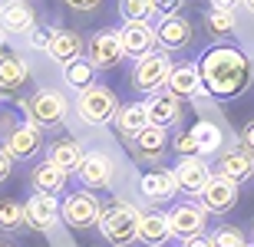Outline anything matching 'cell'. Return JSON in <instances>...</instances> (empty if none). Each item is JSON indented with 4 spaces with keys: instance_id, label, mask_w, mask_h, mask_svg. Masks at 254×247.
Returning a JSON list of instances; mask_svg holds the SVG:
<instances>
[{
    "instance_id": "6da1fadb",
    "label": "cell",
    "mask_w": 254,
    "mask_h": 247,
    "mask_svg": "<svg viewBox=\"0 0 254 247\" xmlns=\"http://www.w3.org/2000/svg\"><path fill=\"white\" fill-rule=\"evenodd\" d=\"M201 89L215 99H238L254 83V63L245 49L238 47H211L195 63Z\"/></svg>"
},
{
    "instance_id": "7a4b0ae2",
    "label": "cell",
    "mask_w": 254,
    "mask_h": 247,
    "mask_svg": "<svg viewBox=\"0 0 254 247\" xmlns=\"http://www.w3.org/2000/svg\"><path fill=\"white\" fill-rule=\"evenodd\" d=\"M139 214L142 211L132 204V201H113V204H106L99 211V221H96V228L103 234L106 241L113 247H129L139 234Z\"/></svg>"
},
{
    "instance_id": "3957f363",
    "label": "cell",
    "mask_w": 254,
    "mask_h": 247,
    "mask_svg": "<svg viewBox=\"0 0 254 247\" xmlns=\"http://www.w3.org/2000/svg\"><path fill=\"white\" fill-rule=\"evenodd\" d=\"M76 115L83 119L86 125H109L116 119V109H119V99H116V93L109 89V86H89V89H83V93L76 96Z\"/></svg>"
},
{
    "instance_id": "277c9868",
    "label": "cell",
    "mask_w": 254,
    "mask_h": 247,
    "mask_svg": "<svg viewBox=\"0 0 254 247\" xmlns=\"http://www.w3.org/2000/svg\"><path fill=\"white\" fill-rule=\"evenodd\" d=\"M23 115L37 129H53V125H60L69 115V102H66V96L60 89H37L23 102Z\"/></svg>"
},
{
    "instance_id": "5b68a950",
    "label": "cell",
    "mask_w": 254,
    "mask_h": 247,
    "mask_svg": "<svg viewBox=\"0 0 254 247\" xmlns=\"http://www.w3.org/2000/svg\"><path fill=\"white\" fill-rule=\"evenodd\" d=\"M169 73H172V56L162 53V49H152V53L135 59V66H132V86L145 96H155V93L165 89Z\"/></svg>"
},
{
    "instance_id": "8992f818",
    "label": "cell",
    "mask_w": 254,
    "mask_h": 247,
    "mask_svg": "<svg viewBox=\"0 0 254 247\" xmlns=\"http://www.w3.org/2000/svg\"><path fill=\"white\" fill-rule=\"evenodd\" d=\"M99 198H96L89 188L83 191H69L63 201H60V221H66L69 228L76 231H86V228H96V221H99Z\"/></svg>"
},
{
    "instance_id": "52a82bcc",
    "label": "cell",
    "mask_w": 254,
    "mask_h": 247,
    "mask_svg": "<svg viewBox=\"0 0 254 247\" xmlns=\"http://www.w3.org/2000/svg\"><path fill=\"white\" fill-rule=\"evenodd\" d=\"M169 218V234L179 241H189L195 234H205V224H208V211L198 204V201H182L165 214Z\"/></svg>"
},
{
    "instance_id": "ba28073f",
    "label": "cell",
    "mask_w": 254,
    "mask_h": 247,
    "mask_svg": "<svg viewBox=\"0 0 254 247\" xmlns=\"http://www.w3.org/2000/svg\"><path fill=\"white\" fill-rule=\"evenodd\" d=\"M86 59L96 69H113L126 59L123 43H119V30H96L89 43H86Z\"/></svg>"
},
{
    "instance_id": "9c48e42d",
    "label": "cell",
    "mask_w": 254,
    "mask_h": 247,
    "mask_svg": "<svg viewBox=\"0 0 254 247\" xmlns=\"http://www.w3.org/2000/svg\"><path fill=\"white\" fill-rule=\"evenodd\" d=\"M43 148V129H37V125H30L27 119L17 125H10L7 135H3V152L13 158V162H23V158H33V155Z\"/></svg>"
},
{
    "instance_id": "30bf717a",
    "label": "cell",
    "mask_w": 254,
    "mask_h": 247,
    "mask_svg": "<svg viewBox=\"0 0 254 247\" xmlns=\"http://www.w3.org/2000/svg\"><path fill=\"white\" fill-rule=\"evenodd\" d=\"M198 204L205 211H211V214H228V211L238 204V185L211 171V178L205 181V188L198 191Z\"/></svg>"
},
{
    "instance_id": "8fae6325",
    "label": "cell",
    "mask_w": 254,
    "mask_h": 247,
    "mask_svg": "<svg viewBox=\"0 0 254 247\" xmlns=\"http://www.w3.org/2000/svg\"><path fill=\"white\" fill-rule=\"evenodd\" d=\"M23 221L27 228L33 231H53L60 221V198L57 195H43V191H33L23 204Z\"/></svg>"
},
{
    "instance_id": "7c38bea8",
    "label": "cell",
    "mask_w": 254,
    "mask_h": 247,
    "mask_svg": "<svg viewBox=\"0 0 254 247\" xmlns=\"http://www.w3.org/2000/svg\"><path fill=\"white\" fill-rule=\"evenodd\" d=\"M76 175H79V181H83L86 188H106V185H113V178H116V162H113L109 152L93 148V152L83 155Z\"/></svg>"
},
{
    "instance_id": "4fadbf2b",
    "label": "cell",
    "mask_w": 254,
    "mask_h": 247,
    "mask_svg": "<svg viewBox=\"0 0 254 247\" xmlns=\"http://www.w3.org/2000/svg\"><path fill=\"white\" fill-rule=\"evenodd\" d=\"M119 43H123L126 56H145L155 49V27L149 20H126L119 27Z\"/></svg>"
},
{
    "instance_id": "5bb4252c",
    "label": "cell",
    "mask_w": 254,
    "mask_h": 247,
    "mask_svg": "<svg viewBox=\"0 0 254 247\" xmlns=\"http://www.w3.org/2000/svg\"><path fill=\"white\" fill-rule=\"evenodd\" d=\"M191 23L185 17H162L159 27H155V47L162 49V53H179V49H185L191 43Z\"/></svg>"
},
{
    "instance_id": "9a60e30c",
    "label": "cell",
    "mask_w": 254,
    "mask_h": 247,
    "mask_svg": "<svg viewBox=\"0 0 254 247\" xmlns=\"http://www.w3.org/2000/svg\"><path fill=\"white\" fill-rule=\"evenodd\" d=\"M172 178H175L179 191L198 198V191L205 188V181L211 178V168H208V162L201 155H191V158H179V165L172 168Z\"/></svg>"
},
{
    "instance_id": "2e32d148",
    "label": "cell",
    "mask_w": 254,
    "mask_h": 247,
    "mask_svg": "<svg viewBox=\"0 0 254 247\" xmlns=\"http://www.w3.org/2000/svg\"><path fill=\"white\" fill-rule=\"evenodd\" d=\"M129 148L135 158L142 162H159L162 155L169 152V129H159V125H145L139 135L129 139Z\"/></svg>"
},
{
    "instance_id": "e0dca14e",
    "label": "cell",
    "mask_w": 254,
    "mask_h": 247,
    "mask_svg": "<svg viewBox=\"0 0 254 247\" xmlns=\"http://www.w3.org/2000/svg\"><path fill=\"white\" fill-rule=\"evenodd\" d=\"M215 175H221V178H228V181H235V185L251 181L254 178V155L245 152L241 145L218 152V171H215Z\"/></svg>"
},
{
    "instance_id": "ac0fdd59",
    "label": "cell",
    "mask_w": 254,
    "mask_h": 247,
    "mask_svg": "<svg viewBox=\"0 0 254 247\" xmlns=\"http://www.w3.org/2000/svg\"><path fill=\"white\" fill-rule=\"evenodd\" d=\"M165 93H172L175 99H198L205 93L195 63H172V73L165 79Z\"/></svg>"
},
{
    "instance_id": "d6986e66",
    "label": "cell",
    "mask_w": 254,
    "mask_h": 247,
    "mask_svg": "<svg viewBox=\"0 0 254 247\" xmlns=\"http://www.w3.org/2000/svg\"><path fill=\"white\" fill-rule=\"evenodd\" d=\"M139 191H142V198L152 201V204H165V201H172L179 195V185L172 178V171L155 168V171H145L139 178Z\"/></svg>"
},
{
    "instance_id": "ffe728a7",
    "label": "cell",
    "mask_w": 254,
    "mask_h": 247,
    "mask_svg": "<svg viewBox=\"0 0 254 247\" xmlns=\"http://www.w3.org/2000/svg\"><path fill=\"white\" fill-rule=\"evenodd\" d=\"M33 27H37V10L27 0H7L0 7V30L3 33H23L27 37Z\"/></svg>"
},
{
    "instance_id": "44dd1931",
    "label": "cell",
    "mask_w": 254,
    "mask_h": 247,
    "mask_svg": "<svg viewBox=\"0 0 254 247\" xmlns=\"http://www.w3.org/2000/svg\"><path fill=\"white\" fill-rule=\"evenodd\" d=\"M145 112H149V125L172 129V125H179V119H182V99H175L172 93H165V89H162V93L149 96Z\"/></svg>"
},
{
    "instance_id": "7402d4cb",
    "label": "cell",
    "mask_w": 254,
    "mask_h": 247,
    "mask_svg": "<svg viewBox=\"0 0 254 247\" xmlns=\"http://www.w3.org/2000/svg\"><path fill=\"white\" fill-rule=\"evenodd\" d=\"M83 49H86V43H83L79 33H73V30H53L47 56L53 59V63H60V66H66V63H73V59L83 56Z\"/></svg>"
},
{
    "instance_id": "603a6c76",
    "label": "cell",
    "mask_w": 254,
    "mask_h": 247,
    "mask_svg": "<svg viewBox=\"0 0 254 247\" xmlns=\"http://www.w3.org/2000/svg\"><path fill=\"white\" fill-rule=\"evenodd\" d=\"M169 238H172V234H169V218H165V211H159V208L142 211L135 241H142L145 247H162Z\"/></svg>"
},
{
    "instance_id": "cb8c5ba5",
    "label": "cell",
    "mask_w": 254,
    "mask_h": 247,
    "mask_svg": "<svg viewBox=\"0 0 254 247\" xmlns=\"http://www.w3.org/2000/svg\"><path fill=\"white\" fill-rule=\"evenodd\" d=\"M83 155H86V148L76 142V139H60V142H53L47 148V162L53 165V168L66 171V175H73V171L79 168V162H83Z\"/></svg>"
},
{
    "instance_id": "d4e9b609",
    "label": "cell",
    "mask_w": 254,
    "mask_h": 247,
    "mask_svg": "<svg viewBox=\"0 0 254 247\" xmlns=\"http://www.w3.org/2000/svg\"><path fill=\"white\" fill-rule=\"evenodd\" d=\"M189 132H191V139H195V148H198V155H201V158H211V155H218V152H221V145H225L221 125L211 122V119H198Z\"/></svg>"
},
{
    "instance_id": "484cf974",
    "label": "cell",
    "mask_w": 254,
    "mask_h": 247,
    "mask_svg": "<svg viewBox=\"0 0 254 247\" xmlns=\"http://www.w3.org/2000/svg\"><path fill=\"white\" fill-rule=\"evenodd\" d=\"M30 79L27 63L17 56V53H7L0 49V93H17L20 86Z\"/></svg>"
},
{
    "instance_id": "4316f807",
    "label": "cell",
    "mask_w": 254,
    "mask_h": 247,
    "mask_svg": "<svg viewBox=\"0 0 254 247\" xmlns=\"http://www.w3.org/2000/svg\"><path fill=\"white\" fill-rule=\"evenodd\" d=\"M116 129L126 135V139H132V135H139L145 125H149V112H145V102H126L116 109Z\"/></svg>"
},
{
    "instance_id": "83f0119b",
    "label": "cell",
    "mask_w": 254,
    "mask_h": 247,
    "mask_svg": "<svg viewBox=\"0 0 254 247\" xmlns=\"http://www.w3.org/2000/svg\"><path fill=\"white\" fill-rule=\"evenodd\" d=\"M66 181H69V175L66 171H60V168H53L50 162H40L37 168L30 171V185L37 191H43V195H63V188H66Z\"/></svg>"
},
{
    "instance_id": "f1b7e54d",
    "label": "cell",
    "mask_w": 254,
    "mask_h": 247,
    "mask_svg": "<svg viewBox=\"0 0 254 247\" xmlns=\"http://www.w3.org/2000/svg\"><path fill=\"white\" fill-rule=\"evenodd\" d=\"M63 79H66L69 89L83 93V89L96 86V66L86 56H79V59H73V63H66V66H63Z\"/></svg>"
},
{
    "instance_id": "f546056e",
    "label": "cell",
    "mask_w": 254,
    "mask_h": 247,
    "mask_svg": "<svg viewBox=\"0 0 254 247\" xmlns=\"http://www.w3.org/2000/svg\"><path fill=\"white\" fill-rule=\"evenodd\" d=\"M205 27H208V33H215V37H228V33L238 30V17L231 10H215L211 7L205 13Z\"/></svg>"
},
{
    "instance_id": "4dcf8cb0",
    "label": "cell",
    "mask_w": 254,
    "mask_h": 247,
    "mask_svg": "<svg viewBox=\"0 0 254 247\" xmlns=\"http://www.w3.org/2000/svg\"><path fill=\"white\" fill-rule=\"evenodd\" d=\"M23 224H27V221H23V204H20V201H13V198L0 201V231H3V234H13V231H20Z\"/></svg>"
},
{
    "instance_id": "1f68e13d",
    "label": "cell",
    "mask_w": 254,
    "mask_h": 247,
    "mask_svg": "<svg viewBox=\"0 0 254 247\" xmlns=\"http://www.w3.org/2000/svg\"><path fill=\"white\" fill-rule=\"evenodd\" d=\"M208 241H211V247H245L248 234L241 228H235V224H218V228L208 234Z\"/></svg>"
},
{
    "instance_id": "d6a6232c",
    "label": "cell",
    "mask_w": 254,
    "mask_h": 247,
    "mask_svg": "<svg viewBox=\"0 0 254 247\" xmlns=\"http://www.w3.org/2000/svg\"><path fill=\"white\" fill-rule=\"evenodd\" d=\"M123 20H152V0H119Z\"/></svg>"
},
{
    "instance_id": "836d02e7",
    "label": "cell",
    "mask_w": 254,
    "mask_h": 247,
    "mask_svg": "<svg viewBox=\"0 0 254 247\" xmlns=\"http://www.w3.org/2000/svg\"><path fill=\"white\" fill-rule=\"evenodd\" d=\"M50 40H53V30H50V27H33L27 33V47L30 49H43V53H47Z\"/></svg>"
},
{
    "instance_id": "e575fe53",
    "label": "cell",
    "mask_w": 254,
    "mask_h": 247,
    "mask_svg": "<svg viewBox=\"0 0 254 247\" xmlns=\"http://www.w3.org/2000/svg\"><path fill=\"white\" fill-rule=\"evenodd\" d=\"M172 148H175V155H179V158H191V155H198L191 132H179L175 139H172Z\"/></svg>"
},
{
    "instance_id": "d590c367",
    "label": "cell",
    "mask_w": 254,
    "mask_h": 247,
    "mask_svg": "<svg viewBox=\"0 0 254 247\" xmlns=\"http://www.w3.org/2000/svg\"><path fill=\"white\" fill-rule=\"evenodd\" d=\"M182 7H185V0H152V13H159L162 17H179Z\"/></svg>"
},
{
    "instance_id": "8d00e7d4",
    "label": "cell",
    "mask_w": 254,
    "mask_h": 247,
    "mask_svg": "<svg viewBox=\"0 0 254 247\" xmlns=\"http://www.w3.org/2000/svg\"><path fill=\"white\" fill-rule=\"evenodd\" d=\"M238 145H241L245 152H251V155H254V119L245 125V129H241V139H238Z\"/></svg>"
},
{
    "instance_id": "74e56055",
    "label": "cell",
    "mask_w": 254,
    "mask_h": 247,
    "mask_svg": "<svg viewBox=\"0 0 254 247\" xmlns=\"http://www.w3.org/2000/svg\"><path fill=\"white\" fill-rule=\"evenodd\" d=\"M10 171H13V158H10V155L3 152V145H0V181H7Z\"/></svg>"
},
{
    "instance_id": "f35d334b",
    "label": "cell",
    "mask_w": 254,
    "mask_h": 247,
    "mask_svg": "<svg viewBox=\"0 0 254 247\" xmlns=\"http://www.w3.org/2000/svg\"><path fill=\"white\" fill-rule=\"evenodd\" d=\"M63 3H69L73 10H83V13H89V10H96L103 0H63Z\"/></svg>"
},
{
    "instance_id": "ab89813d",
    "label": "cell",
    "mask_w": 254,
    "mask_h": 247,
    "mask_svg": "<svg viewBox=\"0 0 254 247\" xmlns=\"http://www.w3.org/2000/svg\"><path fill=\"white\" fill-rule=\"evenodd\" d=\"M182 247H211V241H208V234H195V238L182 241Z\"/></svg>"
},
{
    "instance_id": "60d3db41",
    "label": "cell",
    "mask_w": 254,
    "mask_h": 247,
    "mask_svg": "<svg viewBox=\"0 0 254 247\" xmlns=\"http://www.w3.org/2000/svg\"><path fill=\"white\" fill-rule=\"evenodd\" d=\"M211 3H215V10H231V13H235L245 0H211Z\"/></svg>"
},
{
    "instance_id": "b9f144b4",
    "label": "cell",
    "mask_w": 254,
    "mask_h": 247,
    "mask_svg": "<svg viewBox=\"0 0 254 247\" xmlns=\"http://www.w3.org/2000/svg\"><path fill=\"white\" fill-rule=\"evenodd\" d=\"M241 7H248V10H251V13H254V0H245V3H241Z\"/></svg>"
},
{
    "instance_id": "7bdbcfd3",
    "label": "cell",
    "mask_w": 254,
    "mask_h": 247,
    "mask_svg": "<svg viewBox=\"0 0 254 247\" xmlns=\"http://www.w3.org/2000/svg\"><path fill=\"white\" fill-rule=\"evenodd\" d=\"M3 43H7V33H3V30H0V49H3Z\"/></svg>"
},
{
    "instance_id": "ee69618b",
    "label": "cell",
    "mask_w": 254,
    "mask_h": 247,
    "mask_svg": "<svg viewBox=\"0 0 254 247\" xmlns=\"http://www.w3.org/2000/svg\"><path fill=\"white\" fill-rule=\"evenodd\" d=\"M251 244H254V224H251Z\"/></svg>"
},
{
    "instance_id": "f6af8a7d",
    "label": "cell",
    "mask_w": 254,
    "mask_h": 247,
    "mask_svg": "<svg viewBox=\"0 0 254 247\" xmlns=\"http://www.w3.org/2000/svg\"><path fill=\"white\" fill-rule=\"evenodd\" d=\"M0 247H10V244H3V241H0Z\"/></svg>"
},
{
    "instance_id": "bcb514c9",
    "label": "cell",
    "mask_w": 254,
    "mask_h": 247,
    "mask_svg": "<svg viewBox=\"0 0 254 247\" xmlns=\"http://www.w3.org/2000/svg\"><path fill=\"white\" fill-rule=\"evenodd\" d=\"M245 247H254V244H251V241H248V244H245Z\"/></svg>"
},
{
    "instance_id": "7dc6e473",
    "label": "cell",
    "mask_w": 254,
    "mask_h": 247,
    "mask_svg": "<svg viewBox=\"0 0 254 247\" xmlns=\"http://www.w3.org/2000/svg\"><path fill=\"white\" fill-rule=\"evenodd\" d=\"M251 63H254V59H251Z\"/></svg>"
}]
</instances>
